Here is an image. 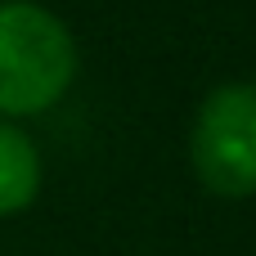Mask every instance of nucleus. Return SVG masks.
Here are the masks:
<instances>
[{
  "label": "nucleus",
  "mask_w": 256,
  "mask_h": 256,
  "mask_svg": "<svg viewBox=\"0 0 256 256\" xmlns=\"http://www.w3.org/2000/svg\"><path fill=\"white\" fill-rule=\"evenodd\" d=\"M40 180H45V162L36 140L18 122L0 117V220L22 216L40 198Z\"/></svg>",
  "instance_id": "3"
},
{
  "label": "nucleus",
  "mask_w": 256,
  "mask_h": 256,
  "mask_svg": "<svg viewBox=\"0 0 256 256\" xmlns=\"http://www.w3.org/2000/svg\"><path fill=\"white\" fill-rule=\"evenodd\" d=\"M252 86H256V76H252Z\"/></svg>",
  "instance_id": "4"
},
{
  "label": "nucleus",
  "mask_w": 256,
  "mask_h": 256,
  "mask_svg": "<svg viewBox=\"0 0 256 256\" xmlns=\"http://www.w3.org/2000/svg\"><path fill=\"white\" fill-rule=\"evenodd\" d=\"M81 68L72 27L36 0H0V117L27 122L63 104Z\"/></svg>",
  "instance_id": "1"
},
{
  "label": "nucleus",
  "mask_w": 256,
  "mask_h": 256,
  "mask_svg": "<svg viewBox=\"0 0 256 256\" xmlns=\"http://www.w3.org/2000/svg\"><path fill=\"white\" fill-rule=\"evenodd\" d=\"M189 171L216 198L256 194V86L220 81L189 122Z\"/></svg>",
  "instance_id": "2"
}]
</instances>
